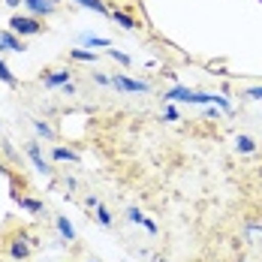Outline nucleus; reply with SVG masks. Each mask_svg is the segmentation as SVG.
Returning a JSON list of instances; mask_svg holds the SVG:
<instances>
[{"mask_svg":"<svg viewBox=\"0 0 262 262\" xmlns=\"http://www.w3.org/2000/svg\"><path fill=\"white\" fill-rule=\"evenodd\" d=\"M127 217H130V223H142V220H145L139 208H130V211H127Z\"/></svg>","mask_w":262,"mask_h":262,"instance_id":"nucleus-21","label":"nucleus"},{"mask_svg":"<svg viewBox=\"0 0 262 262\" xmlns=\"http://www.w3.org/2000/svg\"><path fill=\"white\" fill-rule=\"evenodd\" d=\"M21 208H25V211H33V214H39V211H42V205H39L36 199H21Z\"/></svg>","mask_w":262,"mask_h":262,"instance_id":"nucleus-18","label":"nucleus"},{"mask_svg":"<svg viewBox=\"0 0 262 262\" xmlns=\"http://www.w3.org/2000/svg\"><path fill=\"white\" fill-rule=\"evenodd\" d=\"M235 148L241 154H253V151H256V142H253L250 136H235Z\"/></svg>","mask_w":262,"mask_h":262,"instance_id":"nucleus-8","label":"nucleus"},{"mask_svg":"<svg viewBox=\"0 0 262 262\" xmlns=\"http://www.w3.org/2000/svg\"><path fill=\"white\" fill-rule=\"evenodd\" d=\"M52 157L60 160V163H76V160H79V157H76V151H67V148H54Z\"/></svg>","mask_w":262,"mask_h":262,"instance_id":"nucleus-11","label":"nucleus"},{"mask_svg":"<svg viewBox=\"0 0 262 262\" xmlns=\"http://www.w3.org/2000/svg\"><path fill=\"white\" fill-rule=\"evenodd\" d=\"M166 100H181V103H196V105L217 103L220 108H229V100L220 97V94H196V91H187V88H172V91H166Z\"/></svg>","mask_w":262,"mask_h":262,"instance_id":"nucleus-1","label":"nucleus"},{"mask_svg":"<svg viewBox=\"0 0 262 262\" xmlns=\"http://www.w3.org/2000/svg\"><path fill=\"white\" fill-rule=\"evenodd\" d=\"M79 6H84V9H94V12H105V3L103 0H76Z\"/></svg>","mask_w":262,"mask_h":262,"instance_id":"nucleus-14","label":"nucleus"},{"mask_svg":"<svg viewBox=\"0 0 262 262\" xmlns=\"http://www.w3.org/2000/svg\"><path fill=\"white\" fill-rule=\"evenodd\" d=\"M112 84L118 88V91H127V94H145V91H151L145 81H133L127 76H112Z\"/></svg>","mask_w":262,"mask_h":262,"instance_id":"nucleus-3","label":"nucleus"},{"mask_svg":"<svg viewBox=\"0 0 262 262\" xmlns=\"http://www.w3.org/2000/svg\"><path fill=\"white\" fill-rule=\"evenodd\" d=\"M9 30L12 33H18V36H33V33H39L42 25L33 18V15H15L12 21H9Z\"/></svg>","mask_w":262,"mask_h":262,"instance_id":"nucleus-2","label":"nucleus"},{"mask_svg":"<svg viewBox=\"0 0 262 262\" xmlns=\"http://www.w3.org/2000/svg\"><path fill=\"white\" fill-rule=\"evenodd\" d=\"M108 57H115V60H121V63H130V57L124 52H118V49H108Z\"/></svg>","mask_w":262,"mask_h":262,"instance_id":"nucleus-20","label":"nucleus"},{"mask_svg":"<svg viewBox=\"0 0 262 262\" xmlns=\"http://www.w3.org/2000/svg\"><path fill=\"white\" fill-rule=\"evenodd\" d=\"M0 172H3V166H0Z\"/></svg>","mask_w":262,"mask_h":262,"instance_id":"nucleus-27","label":"nucleus"},{"mask_svg":"<svg viewBox=\"0 0 262 262\" xmlns=\"http://www.w3.org/2000/svg\"><path fill=\"white\" fill-rule=\"evenodd\" d=\"M70 54H73L76 60H84V63H94V60H97L94 52H81V49H70Z\"/></svg>","mask_w":262,"mask_h":262,"instance_id":"nucleus-15","label":"nucleus"},{"mask_svg":"<svg viewBox=\"0 0 262 262\" xmlns=\"http://www.w3.org/2000/svg\"><path fill=\"white\" fill-rule=\"evenodd\" d=\"M142 226H145V229H148V232H157V223H154V220H148V217H145V220H142Z\"/></svg>","mask_w":262,"mask_h":262,"instance_id":"nucleus-23","label":"nucleus"},{"mask_svg":"<svg viewBox=\"0 0 262 262\" xmlns=\"http://www.w3.org/2000/svg\"><path fill=\"white\" fill-rule=\"evenodd\" d=\"M115 21L124 27V30H133V27H136V21H133L130 15H127V12H118V9H115Z\"/></svg>","mask_w":262,"mask_h":262,"instance_id":"nucleus-13","label":"nucleus"},{"mask_svg":"<svg viewBox=\"0 0 262 262\" xmlns=\"http://www.w3.org/2000/svg\"><path fill=\"white\" fill-rule=\"evenodd\" d=\"M57 229H60V235L67 238V241H76V229L70 226V220H67V217H57Z\"/></svg>","mask_w":262,"mask_h":262,"instance_id":"nucleus-10","label":"nucleus"},{"mask_svg":"<svg viewBox=\"0 0 262 262\" xmlns=\"http://www.w3.org/2000/svg\"><path fill=\"white\" fill-rule=\"evenodd\" d=\"M63 94H70V97H73V94H76V84H73V81H67V84H63Z\"/></svg>","mask_w":262,"mask_h":262,"instance_id":"nucleus-24","label":"nucleus"},{"mask_svg":"<svg viewBox=\"0 0 262 262\" xmlns=\"http://www.w3.org/2000/svg\"><path fill=\"white\" fill-rule=\"evenodd\" d=\"M0 81H3V84H9V88H12V84H15V76H12V73H9V67H6V63H3V60H0Z\"/></svg>","mask_w":262,"mask_h":262,"instance_id":"nucleus-16","label":"nucleus"},{"mask_svg":"<svg viewBox=\"0 0 262 262\" xmlns=\"http://www.w3.org/2000/svg\"><path fill=\"white\" fill-rule=\"evenodd\" d=\"M247 97H250V100H262V88H250Z\"/></svg>","mask_w":262,"mask_h":262,"instance_id":"nucleus-22","label":"nucleus"},{"mask_svg":"<svg viewBox=\"0 0 262 262\" xmlns=\"http://www.w3.org/2000/svg\"><path fill=\"white\" fill-rule=\"evenodd\" d=\"M27 253H30V247L25 244V238H18V241L9 247V256H12V259H25Z\"/></svg>","mask_w":262,"mask_h":262,"instance_id":"nucleus-9","label":"nucleus"},{"mask_svg":"<svg viewBox=\"0 0 262 262\" xmlns=\"http://www.w3.org/2000/svg\"><path fill=\"white\" fill-rule=\"evenodd\" d=\"M25 3H27V9H30V12H36V15H49V12L54 9L52 0H25Z\"/></svg>","mask_w":262,"mask_h":262,"instance_id":"nucleus-7","label":"nucleus"},{"mask_svg":"<svg viewBox=\"0 0 262 262\" xmlns=\"http://www.w3.org/2000/svg\"><path fill=\"white\" fill-rule=\"evenodd\" d=\"M97 220H100L103 226H112V214H108V208H103V205H97Z\"/></svg>","mask_w":262,"mask_h":262,"instance_id":"nucleus-17","label":"nucleus"},{"mask_svg":"<svg viewBox=\"0 0 262 262\" xmlns=\"http://www.w3.org/2000/svg\"><path fill=\"white\" fill-rule=\"evenodd\" d=\"M3 3H9V6H18V3H21V0H3Z\"/></svg>","mask_w":262,"mask_h":262,"instance_id":"nucleus-26","label":"nucleus"},{"mask_svg":"<svg viewBox=\"0 0 262 262\" xmlns=\"http://www.w3.org/2000/svg\"><path fill=\"white\" fill-rule=\"evenodd\" d=\"M166 121H178V112L175 108H166Z\"/></svg>","mask_w":262,"mask_h":262,"instance_id":"nucleus-25","label":"nucleus"},{"mask_svg":"<svg viewBox=\"0 0 262 262\" xmlns=\"http://www.w3.org/2000/svg\"><path fill=\"white\" fill-rule=\"evenodd\" d=\"M33 127H36V133H39V136H46V139H52V136H54L52 127H49V124H42V121H33Z\"/></svg>","mask_w":262,"mask_h":262,"instance_id":"nucleus-19","label":"nucleus"},{"mask_svg":"<svg viewBox=\"0 0 262 262\" xmlns=\"http://www.w3.org/2000/svg\"><path fill=\"white\" fill-rule=\"evenodd\" d=\"M27 157H30V163L36 166V172H42V175L49 172V166H46V160H42V151H39V145H33V142H30V145H27Z\"/></svg>","mask_w":262,"mask_h":262,"instance_id":"nucleus-5","label":"nucleus"},{"mask_svg":"<svg viewBox=\"0 0 262 262\" xmlns=\"http://www.w3.org/2000/svg\"><path fill=\"white\" fill-rule=\"evenodd\" d=\"M0 49H3V52H18V54H21L27 46L15 36V33H12V30H3V33H0Z\"/></svg>","mask_w":262,"mask_h":262,"instance_id":"nucleus-4","label":"nucleus"},{"mask_svg":"<svg viewBox=\"0 0 262 262\" xmlns=\"http://www.w3.org/2000/svg\"><path fill=\"white\" fill-rule=\"evenodd\" d=\"M81 39H84L88 46H97V49H108V39H105V36H94V33H84Z\"/></svg>","mask_w":262,"mask_h":262,"instance_id":"nucleus-12","label":"nucleus"},{"mask_svg":"<svg viewBox=\"0 0 262 262\" xmlns=\"http://www.w3.org/2000/svg\"><path fill=\"white\" fill-rule=\"evenodd\" d=\"M42 81H46V88H63V84L70 81V73H67V70H54L49 76H42Z\"/></svg>","mask_w":262,"mask_h":262,"instance_id":"nucleus-6","label":"nucleus"},{"mask_svg":"<svg viewBox=\"0 0 262 262\" xmlns=\"http://www.w3.org/2000/svg\"><path fill=\"white\" fill-rule=\"evenodd\" d=\"M91 262H94V259H91Z\"/></svg>","mask_w":262,"mask_h":262,"instance_id":"nucleus-28","label":"nucleus"}]
</instances>
